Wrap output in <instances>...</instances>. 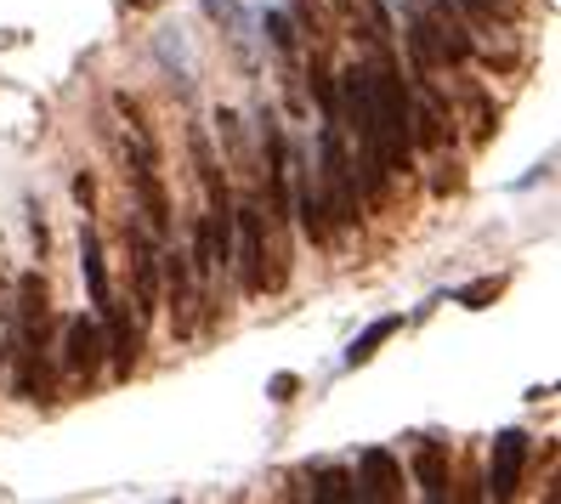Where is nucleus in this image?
<instances>
[{
    "label": "nucleus",
    "mask_w": 561,
    "mask_h": 504,
    "mask_svg": "<svg viewBox=\"0 0 561 504\" xmlns=\"http://www.w3.org/2000/svg\"><path fill=\"white\" fill-rule=\"evenodd\" d=\"M312 499H323V504L357 499V482L346 477V470H335V465H318V470H312Z\"/></svg>",
    "instance_id": "16"
},
{
    "label": "nucleus",
    "mask_w": 561,
    "mask_h": 504,
    "mask_svg": "<svg viewBox=\"0 0 561 504\" xmlns=\"http://www.w3.org/2000/svg\"><path fill=\"white\" fill-rule=\"evenodd\" d=\"M357 499H375V504H391V499H398L403 493V465L398 459H391L386 448H369V454H363L357 459Z\"/></svg>",
    "instance_id": "9"
},
{
    "label": "nucleus",
    "mask_w": 561,
    "mask_h": 504,
    "mask_svg": "<svg viewBox=\"0 0 561 504\" xmlns=\"http://www.w3.org/2000/svg\"><path fill=\"white\" fill-rule=\"evenodd\" d=\"M130 187H137V205H142V227L171 232V198H164V187L153 176V159H130Z\"/></svg>",
    "instance_id": "10"
},
{
    "label": "nucleus",
    "mask_w": 561,
    "mask_h": 504,
    "mask_svg": "<svg viewBox=\"0 0 561 504\" xmlns=\"http://www.w3.org/2000/svg\"><path fill=\"white\" fill-rule=\"evenodd\" d=\"M75 198H80V205L91 210V198H96V187H91V176H80V182H75Z\"/></svg>",
    "instance_id": "21"
},
{
    "label": "nucleus",
    "mask_w": 561,
    "mask_h": 504,
    "mask_svg": "<svg viewBox=\"0 0 561 504\" xmlns=\"http://www.w3.org/2000/svg\"><path fill=\"white\" fill-rule=\"evenodd\" d=\"M500 289H505L500 278H477V284H466V289H459L454 300H459V307H482V300H493Z\"/></svg>",
    "instance_id": "19"
},
{
    "label": "nucleus",
    "mask_w": 561,
    "mask_h": 504,
    "mask_svg": "<svg viewBox=\"0 0 561 504\" xmlns=\"http://www.w3.org/2000/svg\"><path fill=\"white\" fill-rule=\"evenodd\" d=\"M103 357H108L103 323H96V318H69V329H62V368H69L75 380H91Z\"/></svg>",
    "instance_id": "7"
},
{
    "label": "nucleus",
    "mask_w": 561,
    "mask_h": 504,
    "mask_svg": "<svg viewBox=\"0 0 561 504\" xmlns=\"http://www.w3.org/2000/svg\"><path fill=\"white\" fill-rule=\"evenodd\" d=\"M0 363H7V352H0Z\"/></svg>",
    "instance_id": "23"
},
{
    "label": "nucleus",
    "mask_w": 561,
    "mask_h": 504,
    "mask_svg": "<svg viewBox=\"0 0 561 504\" xmlns=\"http://www.w3.org/2000/svg\"><path fill=\"white\" fill-rule=\"evenodd\" d=\"M137 300H114L108 295V307L96 312L108 329H103V346H108V363H114V375L130 380V368L142 363V312H130Z\"/></svg>",
    "instance_id": "2"
},
{
    "label": "nucleus",
    "mask_w": 561,
    "mask_h": 504,
    "mask_svg": "<svg viewBox=\"0 0 561 504\" xmlns=\"http://www.w3.org/2000/svg\"><path fill=\"white\" fill-rule=\"evenodd\" d=\"M125 250H130V284H137V312L148 318L159 307V250H153V232L142 221H125Z\"/></svg>",
    "instance_id": "5"
},
{
    "label": "nucleus",
    "mask_w": 561,
    "mask_h": 504,
    "mask_svg": "<svg viewBox=\"0 0 561 504\" xmlns=\"http://www.w3.org/2000/svg\"><path fill=\"white\" fill-rule=\"evenodd\" d=\"M414 482L425 499H448V448L443 443H425L414 454Z\"/></svg>",
    "instance_id": "14"
},
{
    "label": "nucleus",
    "mask_w": 561,
    "mask_h": 504,
    "mask_svg": "<svg viewBox=\"0 0 561 504\" xmlns=\"http://www.w3.org/2000/svg\"><path fill=\"white\" fill-rule=\"evenodd\" d=\"M335 7H341V12H352V7H357V0H335Z\"/></svg>",
    "instance_id": "22"
},
{
    "label": "nucleus",
    "mask_w": 561,
    "mask_h": 504,
    "mask_svg": "<svg viewBox=\"0 0 561 504\" xmlns=\"http://www.w3.org/2000/svg\"><path fill=\"white\" fill-rule=\"evenodd\" d=\"M398 329H403V312H391V318H375V323H369V329H363L357 341L346 346V368H363V363H369V357H375V352H380V346H386V341H391V334H398Z\"/></svg>",
    "instance_id": "15"
},
{
    "label": "nucleus",
    "mask_w": 561,
    "mask_h": 504,
    "mask_svg": "<svg viewBox=\"0 0 561 504\" xmlns=\"http://www.w3.org/2000/svg\"><path fill=\"white\" fill-rule=\"evenodd\" d=\"M233 232H239V284L244 295H261L267 289V216H261V198L233 210Z\"/></svg>",
    "instance_id": "3"
},
{
    "label": "nucleus",
    "mask_w": 561,
    "mask_h": 504,
    "mask_svg": "<svg viewBox=\"0 0 561 504\" xmlns=\"http://www.w3.org/2000/svg\"><path fill=\"white\" fill-rule=\"evenodd\" d=\"M403 23H409V51H414V69H420V80H432L437 69H443V35H437V23H432V12L420 7V0H403Z\"/></svg>",
    "instance_id": "8"
},
{
    "label": "nucleus",
    "mask_w": 561,
    "mask_h": 504,
    "mask_svg": "<svg viewBox=\"0 0 561 504\" xmlns=\"http://www.w3.org/2000/svg\"><path fill=\"white\" fill-rule=\"evenodd\" d=\"M216 273V232H210V216H199V227H193V278H210Z\"/></svg>",
    "instance_id": "17"
},
{
    "label": "nucleus",
    "mask_w": 561,
    "mask_h": 504,
    "mask_svg": "<svg viewBox=\"0 0 561 504\" xmlns=\"http://www.w3.org/2000/svg\"><path fill=\"white\" fill-rule=\"evenodd\" d=\"M527 454H534L527 431H516V425H511V431L493 436V454H488V493H493V499H516V493H522Z\"/></svg>",
    "instance_id": "4"
},
{
    "label": "nucleus",
    "mask_w": 561,
    "mask_h": 504,
    "mask_svg": "<svg viewBox=\"0 0 561 504\" xmlns=\"http://www.w3.org/2000/svg\"><path fill=\"white\" fill-rule=\"evenodd\" d=\"M164 289H171V323H176V334H193V266L182 255H164Z\"/></svg>",
    "instance_id": "11"
},
{
    "label": "nucleus",
    "mask_w": 561,
    "mask_h": 504,
    "mask_svg": "<svg viewBox=\"0 0 561 504\" xmlns=\"http://www.w3.org/2000/svg\"><path fill=\"white\" fill-rule=\"evenodd\" d=\"M267 41H273V51H278L284 62H295V23H289L284 12H267Z\"/></svg>",
    "instance_id": "18"
},
{
    "label": "nucleus",
    "mask_w": 561,
    "mask_h": 504,
    "mask_svg": "<svg viewBox=\"0 0 561 504\" xmlns=\"http://www.w3.org/2000/svg\"><path fill=\"white\" fill-rule=\"evenodd\" d=\"M318 187H323V205H329V227H357V171H352V148H346L341 119H323Z\"/></svg>",
    "instance_id": "1"
},
{
    "label": "nucleus",
    "mask_w": 561,
    "mask_h": 504,
    "mask_svg": "<svg viewBox=\"0 0 561 504\" xmlns=\"http://www.w3.org/2000/svg\"><path fill=\"white\" fill-rule=\"evenodd\" d=\"M289 205H295V221H301V232L312 244H329V205H323V187H318V171L312 164H295L289 171Z\"/></svg>",
    "instance_id": "6"
},
{
    "label": "nucleus",
    "mask_w": 561,
    "mask_h": 504,
    "mask_svg": "<svg viewBox=\"0 0 561 504\" xmlns=\"http://www.w3.org/2000/svg\"><path fill=\"white\" fill-rule=\"evenodd\" d=\"M425 12H432L437 35H443V57H448V62H466V57H471V35H466V23H459L454 0H425Z\"/></svg>",
    "instance_id": "13"
},
{
    "label": "nucleus",
    "mask_w": 561,
    "mask_h": 504,
    "mask_svg": "<svg viewBox=\"0 0 561 504\" xmlns=\"http://www.w3.org/2000/svg\"><path fill=\"white\" fill-rule=\"evenodd\" d=\"M295 386H301V380H295V375H273L267 397H273V402H289V397H295Z\"/></svg>",
    "instance_id": "20"
},
{
    "label": "nucleus",
    "mask_w": 561,
    "mask_h": 504,
    "mask_svg": "<svg viewBox=\"0 0 561 504\" xmlns=\"http://www.w3.org/2000/svg\"><path fill=\"white\" fill-rule=\"evenodd\" d=\"M80 273H85V289H91V307L103 312L108 307V261H103V239H96V227H80Z\"/></svg>",
    "instance_id": "12"
}]
</instances>
